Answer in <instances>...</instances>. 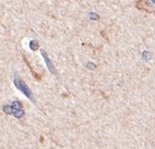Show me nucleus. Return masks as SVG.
Masks as SVG:
<instances>
[{"mask_svg": "<svg viewBox=\"0 0 155 149\" xmlns=\"http://www.w3.org/2000/svg\"><path fill=\"white\" fill-rule=\"evenodd\" d=\"M13 115H15L17 118H21V117L25 116V112H23L22 108H19V109H13Z\"/></svg>", "mask_w": 155, "mask_h": 149, "instance_id": "20e7f679", "label": "nucleus"}, {"mask_svg": "<svg viewBox=\"0 0 155 149\" xmlns=\"http://www.w3.org/2000/svg\"><path fill=\"white\" fill-rule=\"evenodd\" d=\"M38 48H39L38 42H37V41H35V40H32V41L30 42V49L33 50V51H36V50L38 49Z\"/></svg>", "mask_w": 155, "mask_h": 149, "instance_id": "39448f33", "label": "nucleus"}, {"mask_svg": "<svg viewBox=\"0 0 155 149\" xmlns=\"http://www.w3.org/2000/svg\"><path fill=\"white\" fill-rule=\"evenodd\" d=\"M41 54H42V56H43V59H45V63H47V66L49 68L50 72H51L52 74L57 75V71H55V68L53 66V64H52V62L50 61V59L48 58V55H47V53H45V52L43 51V50H42V51H41Z\"/></svg>", "mask_w": 155, "mask_h": 149, "instance_id": "7ed1b4c3", "label": "nucleus"}, {"mask_svg": "<svg viewBox=\"0 0 155 149\" xmlns=\"http://www.w3.org/2000/svg\"><path fill=\"white\" fill-rule=\"evenodd\" d=\"M15 85H16V87L19 90V91H21L23 93V94L26 95L27 97L29 98L30 100H32V102H35V98H33V94L32 92H31V90H30L29 87H28V85L25 83V82L21 80L20 78H15Z\"/></svg>", "mask_w": 155, "mask_h": 149, "instance_id": "f03ea898", "label": "nucleus"}, {"mask_svg": "<svg viewBox=\"0 0 155 149\" xmlns=\"http://www.w3.org/2000/svg\"><path fill=\"white\" fill-rule=\"evenodd\" d=\"M135 6L139 10L145 12H155V0H137Z\"/></svg>", "mask_w": 155, "mask_h": 149, "instance_id": "f257e3e1", "label": "nucleus"}, {"mask_svg": "<svg viewBox=\"0 0 155 149\" xmlns=\"http://www.w3.org/2000/svg\"><path fill=\"white\" fill-rule=\"evenodd\" d=\"M3 110H5V113L6 114H13V108L12 106H5L3 107Z\"/></svg>", "mask_w": 155, "mask_h": 149, "instance_id": "423d86ee", "label": "nucleus"}, {"mask_svg": "<svg viewBox=\"0 0 155 149\" xmlns=\"http://www.w3.org/2000/svg\"><path fill=\"white\" fill-rule=\"evenodd\" d=\"M87 66V68H90V70H94V68H95V65L92 64V63H89Z\"/></svg>", "mask_w": 155, "mask_h": 149, "instance_id": "0eeeda50", "label": "nucleus"}]
</instances>
